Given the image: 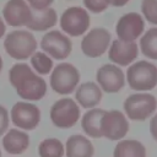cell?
<instances>
[{"label": "cell", "mask_w": 157, "mask_h": 157, "mask_svg": "<svg viewBox=\"0 0 157 157\" xmlns=\"http://www.w3.org/2000/svg\"><path fill=\"white\" fill-rule=\"evenodd\" d=\"M5 31H6V27H5V22L4 20L0 17V38L5 34Z\"/></svg>", "instance_id": "cell-31"}, {"label": "cell", "mask_w": 157, "mask_h": 157, "mask_svg": "<svg viewBox=\"0 0 157 157\" xmlns=\"http://www.w3.org/2000/svg\"><path fill=\"white\" fill-rule=\"evenodd\" d=\"M150 132H151L152 137L157 141V114L150 121Z\"/></svg>", "instance_id": "cell-29"}, {"label": "cell", "mask_w": 157, "mask_h": 157, "mask_svg": "<svg viewBox=\"0 0 157 157\" xmlns=\"http://www.w3.org/2000/svg\"><path fill=\"white\" fill-rule=\"evenodd\" d=\"M157 108V99L150 93L130 94L124 101V110L131 120H146Z\"/></svg>", "instance_id": "cell-5"}, {"label": "cell", "mask_w": 157, "mask_h": 157, "mask_svg": "<svg viewBox=\"0 0 157 157\" xmlns=\"http://www.w3.org/2000/svg\"><path fill=\"white\" fill-rule=\"evenodd\" d=\"M141 10L150 23L157 25V0H142Z\"/></svg>", "instance_id": "cell-25"}, {"label": "cell", "mask_w": 157, "mask_h": 157, "mask_svg": "<svg viewBox=\"0 0 157 157\" xmlns=\"http://www.w3.org/2000/svg\"><path fill=\"white\" fill-rule=\"evenodd\" d=\"M137 54L139 49L135 42H123L115 39L109 48L108 56L113 63L120 66H126L137 58Z\"/></svg>", "instance_id": "cell-15"}, {"label": "cell", "mask_w": 157, "mask_h": 157, "mask_svg": "<svg viewBox=\"0 0 157 157\" xmlns=\"http://www.w3.org/2000/svg\"><path fill=\"white\" fill-rule=\"evenodd\" d=\"M9 113L5 107L0 105V137L5 134V131L9 128Z\"/></svg>", "instance_id": "cell-27"}, {"label": "cell", "mask_w": 157, "mask_h": 157, "mask_svg": "<svg viewBox=\"0 0 157 157\" xmlns=\"http://www.w3.org/2000/svg\"><path fill=\"white\" fill-rule=\"evenodd\" d=\"M104 113H105L104 109L94 108L83 114L82 120H81V126L86 135H88L90 137H94V139L102 137L101 120H102Z\"/></svg>", "instance_id": "cell-20"}, {"label": "cell", "mask_w": 157, "mask_h": 157, "mask_svg": "<svg viewBox=\"0 0 157 157\" xmlns=\"http://www.w3.org/2000/svg\"><path fill=\"white\" fill-rule=\"evenodd\" d=\"M31 64L33 69L40 75H47L53 69V60L43 52H36L31 56Z\"/></svg>", "instance_id": "cell-24"}, {"label": "cell", "mask_w": 157, "mask_h": 157, "mask_svg": "<svg viewBox=\"0 0 157 157\" xmlns=\"http://www.w3.org/2000/svg\"><path fill=\"white\" fill-rule=\"evenodd\" d=\"M1 69H2V59H1V55H0V72H1Z\"/></svg>", "instance_id": "cell-32"}, {"label": "cell", "mask_w": 157, "mask_h": 157, "mask_svg": "<svg viewBox=\"0 0 157 157\" xmlns=\"http://www.w3.org/2000/svg\"><path fill=\"white\" fill-rule=\"evenodd\" d=\"M39 157H63L64 145L58 139H45L38 146Z\"/></svg>", "instance_id": "cell-23"}, {"label": "cell", "mask_w": 157, "mask_h": 157, "mask_svg": "<svg viewBox=\"0 0 157 157\" xmlns=\"http://www.w3.org/2000/svg\"><path fill=\"white\" fill-rule=\"evenodd\" d=\"M75 98L82 108H93L102 99V91L94 82H85L76 88Z\"/></svg>", "instance_id": "cell-17"}, {"label": "cell", "mask_w": 157, "mask_h": 157, "mask_svg": "<svg viewBox=\"0 0 157 157\" xmlns=\"http://www.w3.org/2000/svg\"><path fill=\"white\" fill-rule=\"evenodd\" d=\"M140 48L145 56L157 60V27L150 28L140 39Z\"/></svg>", "instance_id": "cell-22"}, {"label": "cell", "mask_w": 157, "mask_h": 157, "mask_svg": "<svg viewBox=\"0 0 157 157\" xmlns=\"http://www.w3.org/2000/svg\"><path fill=\"white\" fill-rule=\"evenodd\" d=\"M27 1L33 10H44L48 9L54 0H27Z\"/></svg>", "instance_id": "cell-28"}, {"label": "cell", "mask_w": 157, "mask_h": 157, "mask_svg": "<svg viewBox=\"0 0 157 157\" xmlns=\"http://www.w3.org/2000/svg\"><path fill=\"white\" fill-rule=\"evenodd\" d=\"M101 131H102V136L109 140H120L128 134L129 123L121 112L105 110L101 120Z\"/></svg>", "instance_id": "cell-10"}, {"label": "cell", "mask_w": 157, "mask_h": 157, "mask_svg": "<svg viewBox=\"0 0 157 157\" xmlns=\"http://www.w3.org/2000/svg\"><path fill=\"white\" fill-rule=\"evenodd\" d=\"M110 1V5L115 6V7H120V6H124L125 4L129 2V0H109Z\"/></svg>", "instance_id": "cell-30"}, {"label": "cell", "mask_w": 157, "mask_h": 157, "mask_svg": "<svg viewBox=\"0 0 157 157\" xmlns=\"http://www.w3.org/2000/svg\"><path fill=\"white\" fill-rule=\"evenodd\" d=\"M90 26V16L82 7L72 6L66 9L60 17L61 29L71 37H77L83 34Z\"/></svg>", "instance_id": "cell-7"}, {"label": "cell", "mask_w": 157, "mask_h": 157, "mask_svg": "<svg viewBox=\"0 0 157 157\" xmlns=\"http://www.w3.org/2000/svg\"><path fill=\"white\" fill-rule=\"evenodd\" d=\"M0 157H1V151H0Z\"/></svg>", "instance_id": "cell-33"}, {"label": "cell", "mask_w": 157, "mask_h": 157, "mask_svg": "<svg viewBox=\"0 0 157 157\" xmlns=\"http://www.w3.org/2000/svg\"><path fill=\"white\" fill-rule=\"evenodd\" d=\"M40 48L44 50V53L49 54L52 58L61 60L66 59L72 49V43L61 32L54 29L45 33L40 40Z\"/></svg>", "instance_id": "cell-9"}, {"label": "cell", "mask_w": 157, "mask_h": 157, "mask_svg": "<svg viewBox=\"0 0 157 157\" xmlns=\"http://www.w3.org/2000/svg\"><path fill=\"white\" fill-rule=\"evenodd\" d=\"M66 157H93L92 142L82 135H71L65 145Z\"/></svg>", "instance_id": "cell-19"}, {"label": "cell", "mask_w": 157, "mask_h": 157, "mask_svg": "<svg viewBox=\"0 0 157 157\" xmlns=\"http://www.w3.org/2000/svg\"><path fill=\"white\" fill-rule=\"evenodd\" d=\"M113 157H146V148L137 140H121L115 146Z\"/></svg>", "instance_id": "cell-21"}, {"label": "cell", "mask_w": 157, "mask_h": 157, "mask_svg": "<svg viewBox=\"0 0 157 157\" xmlns=\"http://www.w3.org/2000/svg\"><path fill=\"white\" fill-rule=\"evenodd\" d=\"M80 118V108L71 98H61L50 108L52 123L60 129L72 128Z\"/></svg>", "instance_id": "cell-6"}, {"label": "cell", "mask_w": 157, "mask_h": 157, "mask_svg": "<svg viewBox=\"0 0 157 157\" xmlns=\"http://www.w3.org/2000/svg\"><path fill=\"white\" fill-rule=\"evenodd\" d=\"M2 146L10 155H21L29 146V136L18 129H10L2 137Z\"/></svg>", "instance_id": "cell-16"}, {"label": "cell", "mask_w": 157, "mask_h": 157, "mask_svg": "<svg viewBox=\"0 0 157 157\" xmlns=\"http://www.w3.org/2000/svg\"><path fill=\"white\" fill-rule=\"evenodd\" d=\"M80 81L78 70L69 63L56 65L50 75V87L59 94H69L75 91Z\"/></svg>", "instance_id": "cell-4"}, {"label": "cell", "mask_w": 157, "mask_h": 157, "mask_svg": "<svg viewBox=\"0 0 157 157\" xmlns=\"http://www.w3.org/2000/svg\"><path fill=\"white\" fill-rule=\"evenodd\" d=\"M110 39V33L105 28H93L83 37L81 49L86 56L98 58L105 53Z\"/></svg>", "instance_id": "cell-11"}, {"label": "cell", "mask_w": 157, "mask_h": 157, "mask_svg": "<svg viewBox=\"0 0 157 157\" xmlns=\"http://www.w3.org/2000/svg\"><path fill=\"white\" fill-rule=\"evenodd\" d=\"M130 88L136 91H150L157 85V66L146 60L132 64L126 72Z\"/></svg>", "instance_id": "cell-3"}, {"label": "cell", "mask_w": 157, "mask_h": 157, "mask_svg": "<svg viewBox=\"0 0 157 157\" xmlns=\"http://www.w3.org/2000/svg\"><path fill=\"white\" fill-rule=\"evenodd\" d=\"M56 11L52 7L44 10H32L31 20L26 26L32 31H45L54 27L56 25Z\"/></svg>", "instance_id": "cell-18"}, {"label": "cell", "mask_w": 157, "mask_h": 157, "mask_svg": "<svg viewBox=\"0 0 157 157\" xmlns=\"http://www.w3.org/2000/svg\"><path fill=\"white\" fill-rule=\"evenodd\" d=\"M4 48L11 58L16 60H26L36 53L37 40L29 31L15 29L6 36Z\"/></svg>", "instance_id": "cell-2"}, {"label": "cell", "mask_w": 157, "mask_h": 157, "mask_svg": "<svg viewBox=\"0 0 157 157\" xmlns=\"http://www.w3.org/2000/svg\"><path fill=\"white\" fill-rule=\"evenodd\" d=\"M83 5L87 10L94 13H99L104 11L108 7V5H110V1L109 0H83Z\"/></svg>", "instance_id": "cell-26"}, {"label": "cell", "mask_w": 157, "mask_h": 157, "mask_svg": "<svg viewBox=\"0 0 157 157\" xmlns=\"http://www.w3.org/2000/svg\"><path fill=\"white\" fill-rule=\"evenodd\" d=\"M145 22L137 12H129L121 16L115 26V32L119 40L134 42L144 32Z\"/></svg>", "instance_id": "cell-12"}, {"label": "cell", "mask_w": 157, "mask_h": 157, "mask_svg": "<svg viewBox=\"0 0 157 157\" xmlns=\"http://www.w3.org/2000/svg\"><path fill=\"white\" fill-rule=\"evenodd\" d=\"M9 80L17 94L26 101H39L47 93L44 78L36 75L26 63L12 65L9 71Z\"/></svg>", "instance_id": "cell-1"}, {"label": "cell", "mask_w": 157, "mask_h": 157, "mask_svg": "<svg viewBox=\"0 0 157 157\" xmlns=\"http://www.w3.org/2000/svg\"><path fill=\"white\" fill-rule=\"evenodd\" d=\"M31 15L32 10L25 0H9L2 9L5 22L12 27L26 26L31 20Z\"/></svg>", "instance_id": "cell-14"}, {"label": "cell", "mask_w": 157, "mask_h": 157, "mask_svg": "<svg viewBox=\"0 0 157 157\" xmlns=\"http://www.w3.org/2000/svg\"><path fill=\"white\" fill-rule=\"evenodd\" d=\"M96 78L98 85L107 93L119 92L125 85V77L121 69L113 64H105L97 70Z\"/></svg>", "instance_id": "cell-13"}, {"label": "cell", "mask_w": 157, "mask_h": 157, "mask_svg": "<svg viewBox=\"0 0 157 157\" xmlns=\"http://www.w3.org/2000/svg\"><path fill=\"white\" fill-rule=\"evenodd\" d=\"M10 115L13 125L22 130H33L40 121L39 108L28 102L15 103L11 108Z\"/></svg>", "instance_id": "cell-8"}]
</instances>
